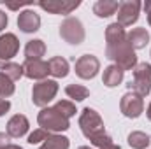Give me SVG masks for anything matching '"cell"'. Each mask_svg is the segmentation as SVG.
Wrapping results in <instances>:
<instances>
[{"label":"cell","instance_id":"4fadbf2b","mask_svg":"<svg viewBox=\"0 0 151 149\" xmlns=\"http://www.w3.org/2000/svg\"><path fill=\"white\" fill-rule=\"evenodd\" d=\"M28 126H30V123H28V119L23 114H14L7 121V135L9 137H14V139L23 137L28 132Z\"/></svg>","mask_w":151,"mask_h":149},{"label":"cell","instance_id":"83f0119b","mask_svg":"<svg viewBox=\"0 0 151 149\" xmlns=\"http://www.w3.org/2000/svg\"><path fill=\"white\" fill-rule=\"evenodd\" d=\"M51 133L49 132H46L44 128H37V130H34L30 135H28V144H39V142H44L47 137H49Z\"/></svg>","mask_w":151,"mask_h":149},{"label":"cell","instance_id":"5bb4252c","mask_svg":"<svg viewBox=\"0 0 151 149\" xmlns=\"http://www.w3.org/2000/svg\"><path fill=\"white\" fill-rule=\"evenodd\" d=\"M127 40H128V44H130V47L134 51L135 49H142L150 42V34H148L146 28H134L132 32L127 34Z\"/></svg>","mask_w":151,"mask_h":149},{"label":"cell","instance_id":"e575fe53","mask_svg":"<svg viewBox=\"0 0 151 149\" xmlns=\"http://www.w3.org/2000/svg\"><path fill=\"white\" fill-rule=\"evenodd\" d=\"M100 149H119V146H116V144H107V146H104V148H100Z\"/></svg>","mask_w":151,"mask_h":149},{"label":"cell","instance_id":"9a60e30c","mask_svg":"<svg viewBox=\"0 0 151 149\" xmlns=\"http://www.w3.org/2000/svg\"><path fill=\"white\" fill-rule=\"evenodd\" d=\"M118 9H119V2L116 0H97L93 4V12L99 18H109L118 12Z\"/></svg>","mask_w":151,"mask_h":149},{"label":"cell","instance_id":"d6a6232c","mask_svg":"<svg viewBox=\"0 0 151 149\" xmlns=\"http://www.w3.org/2000/svg\"><path fill=\"white\" fill-rule=\"evenodd\" d=\"M9 9H12V11H16V9H19V7H23V5H30V2H19V4H5Z\"/></svg>","mask_w":151,"mask_h":149},{"label":"cell","instance_id":"277c9868","mask_svg":"<svg viewBox=\"0 0 151 149\" xmlns=\"http://www.w3.org/2000/svg\"><path fill=\"white\" fill-rule=\"evenodd\" d=\"M58 93V82L56 81H40L37 84H34L32 90V102L37 107H46Z\"/></svg>","mask_w":151,"mask_h":149},{"label":"cell","instance_id":"603a6c76","mask_svg":"<svg viewBox=\"0 0 151 149\" xmlns=\"http://www.w3.org/2000/svg\"><path fill=\"white\" fill-rule=\"evenodd\" d=\"M65 93H67L69 98H72V100H76V102L86 100L88 95H90L88 88H84V86H81V84H69V86L65 88Z\"/></svg>","mask_w":151,"mask_h":149},{"label":"cell","instance_id":"7402d4cb","mask_svg":"<svg viewBox=\"0 0 151 149\" xmlns=\"http://www.w3.org/2000/svg\"><path fill=\"white\" fill-rule=\"evenodd\" d=\"M128 144L134 149H146L150 146V135L144 132H132L128 135Z\"/></svg>","mask_w":151,"mask_h":149},{"label":"cell","instance_id":"7a4b0ae2","mask_svg":"<svg viewBox=\"0 0 151 149\" xmlns=\"http://www.w3.org/2000/svg\"><path fill=\"white\" fill-rule=\"evenodd\" d=\"M39 125L46 130V132H65L70 128V123L65 116H62L55 107H44L37 116Z\"/></svg>","mask_w":151,"mask_h":149},{"label":"cell","instance_id":"f1b7e54d","mask_svg":"<svg viewBox=\"0 0 151 149\" xmlns=\"http://www.w3.org/2000/svg\"><path fill=\"white\" fill-rule=\"evenodd\" d=\"M91 144L100 149V148H104V146H107V144H113V139L107 133H100V135H97V137L91 139Z\"/></svg>","mask_w":151,"mask_h":149},{"label":"cell","instance_id":"f546056e","mask_svg":"<svg viewBox=\"0 0 151 149\" xmlns=\"http://www.w3.org/2000/svg\"><path fill=\"white\" fill-rule=\"evenodd\" d=\"M9 109H11V102L5 98H0V116H4Z\"/></svg>","mask_w":151,"mask_h":149},{"label":"cell","instance_id":"8992f818","mask_svg":"<svg viewBox=\"0 0 151 149\" xmlns=\"http://www.w3.org/2000/svg\"><path fill=\"white\" fill-rule=\"evenodd\" d=\"M141 7L142 4L137 2V0H127L123 4H119V9H118V25L121 27H132L137 19H139V12H141Z\"/></svg>","mask_w":151,"mask_h":149},{"label":"cell","instance_id":"4316f807","mask_svg":"<svg viewBox=\"0 0 151 149\" xmlns=\"http://www.w3.org/2000/svg\"><path fill=\"white\" fill-rule=\"evenodd\" d=\"M134 79H151V65L150 63H137L134 67Z\"/></svg>","mask_w":151,"mask_h":149},{"label":"cell","instance_id":"ac0fdd59","mask_svg":"<svg viewBox=\"0 0 151 149\" xmlns=\"http://www.w3.org/2000/svg\"><path fill=\"white\" fill-rule=\"evenodd\" d=\"M47 65H49V74L55 75V77H65V75L69 74V62L65 60V58H62V56H55V58H51L49 62H47Z\"/></svg>","mask_w":151,"mask_h":149},{"label":"cell","instance_id":"8d00e7d4","mask_svg":"<svg viewBox=\"0 0 151 149\" xmlns=\"http://www.w3.org/2000/svg\"><path fill=\"white\" fill-rule=\"evenodd\" d=\"M146 116H148V119L151 121V104L148 105V109H146Z\"/></svg>","mask_w":151,"mask_h":149},{"label":"cell","instance_id":"52a82bcc","mask_svg":"<svg viewBox=\"0 0 151 149\" xmlns=\"http://www.w3.org/2000/svg\"><path fill=\"white\" fill-rule=\"evenodd\" d=\"M119 109L123 112V116L130 117V119H135L139 117L142 112H144V102L139 95L128 91L121 97V102H119Z\"/></svg>","mask_w":151,"mask_h":149},{"label":"cell","instance_id":"3957f363","mask_svg":"<svg viewBox=\"0 0 151 149\" xmlns=\"http://www.w3.org/2000/svg\"><path fill=\"white\" fill-rule=\"evenodd\" d=\"M79 126H81V132L86 139H93L100 133H106L104 132V121L100 117V114L90 107L83 109L81 116H79Z\"/></svg>","mask_w":151,"mask_h":149},{"label":"cell","instance_id":"74e56055","mask_svg":"<svg viewBox=\"0 0 151 149\" xmlns=\"http://www.w3.org/2000/svg\"><path fill=\"white\" fill-rule=\"evenodd\" d=\"M77 149H91V148H88V146H81V148H77Z\"/></svg>","mask_w":151,"mask_h":149},{"label":"cell","instance_id":"5b68a950","mask_svg":"<svg viewBox=\"0 0 151 149\" xmlns=\"http://www.w3.org/2000/svg\"><path fill=\"white\" fill-rule=\"evenodd\" d=\"M60 37L69 44H81L84 40V27L77 18H65L60 25Z\"/></svg>","mask_w":151,"mask_h":149},{"label":"cell","instance_id":"484cf974","mask_svg":"<svg viewBox=\"0 0 151 149\" xmlns=\"http://www.w3.org/2000/svg\"><path fill=\"white\" fill-rule=\"evenodd\" d=\"M14 93V84L12 81L0 72V98H7Z\"/></svg>","mask_w":151,"mask_h":149},{"label":"cell","instance_id":"e0dca14e","mask_svg":"<svg viewBox=\"0 0 151 149\" xmlns=\"http://www.w3.org/2000/svg\"><path fill=\"white\" fill-rule=\"evenodd\" d=\"M46 53V44L40 39H34L28 40L25 46V56L27 60H40V56H44Z\"/></svg>","mask_w":151,"mask_h":149},{"label":"cell","instance_id":"6da1fadb","mask_svg":"<svg viewBox=\"0 0 151 149\" xmlns=\"http://www.w3.org/2000/svg\"><path fill=\"white\" fill-rule=\"evenodd\" d=\"M106 56H107L109 60H113L114 65H118L123 72H125V70H134V67L137 65L135 51L130 47L128 40L106 46Z\"/></svg>","mask_w":151,"mask_h":149},{"label":"cell","instance_id":"30bf717a","mask_svg":"<svg viewBox=\"0 0 151 149\" xmlns=\"http://www.w3.org/2000/svg\"><path fill=\"white\" fill-rule=\"evenodd\" d=\"M23 74L28 79L44 81L47 77V74H49V65H47V62H42V60H25Z\"/></svg>","mask_w":151,"mask_h":149},{"label":"cell","instance_id":"d4e9b609","mask_svg":"<svg viewBox=\"0 0 151 149\" xmlns=\"http://www.w3.org/2000/svg\"><path fill=\"white\" fill-rule=\"evenodd\" d=\"M55 109L60 112L62 116H65L67 119H70L76 114V105L72 102H69V100H60V102H56V104H55Z\"/></svg>","mask_w":151,"mask_h":149},{"label":"cell","instance_id":"836d02e7","mask_svg":"<svg viewBox=\"0 0 151 149\" xmlns=\"http://www.w3.org/2000/svg\"><path fill=\"white\" fill-rule=\"evenodd\" d=\"M144 11H146V14H148V23L151 25V0H148V2L144 4Z\"/></svg>","mask_w":151,"mask_h":149},{"label":"cell","instance_id":"2e32d148","mask_svg":"<svg viewBox=\"0 0 151 149\" xmlns=\"http://www.w3.org/2000/svg\"><path fill=\"white\" fill-rule=\"evenodd\" d=\"M123 70L118 67V65H109L104 69V75H102V82L107 86V88H114L118 86L121 81H123Z\"/></svg>","mask_w":151,"mask_h":149},{"label":"cell","instance_id":"cb8c5ba5","mask_svg":"<svg viewBox=\"0 0 151 149\" xmlns=\"http://www.w3.org/2000/svg\"><path fill=\"white\" fill-rule=\"evenodd\" d=\"M2 74L7 75L12 82L14 81H18L23 74V65H19V63H12V62H9V63H5L4 67H2Z\"/></svg>","mask_w":151,"mask_h":149},{"label":"cell","instance_id":"1f68e13d","mask_svg":"<svg viewBox=\"0 0 151 149\" xmlns=\"http://www.w3.org/2000/svg\"><path fill=\"white\" fill-rule=\"evenodd\" d=\"M7 21H9V19H7V14L0 11V32H2V30L7 27Z\"/></svg>","mask_w":151,"mask_h":149},{"label":"cell","instance_id":"f35d334b","mask_svg":"<svg viewBox=\"0 0 151 149\" xmlns=\"http://www.w3.org/2000/svg\"><path fill=\"white\" fill-rule=\"evenodd\" d=\"M4 65H5V63H4V62H2V60H0V69H2V67H4Z\"/></svg>","mask_w":151,"mask_h":149},{"label":"cell","instance_id":"ba28073f","mask_svg":"<svg viewBox=\"0 0 151 149\" xmlns=\"http://www.w3.org/2000/svg\"><path fill=\"white\" fill-rule=\"evenodd\" d=\"M100 70V62L93 54H83L76 62V74L81 79H93Z\"/></svg>","mask_w":151,"mask_h":149},{"label":"cell","instance_id":"4dcf8cb0","mask_svg":"<svg viewBox=\"0 0 151 149\" xmlns=\"http://www.w3.org/2000/svg\"><path fill=\"white\" fill-rule=\"evenodd\" d=\"M9 139H11V137H9L7 133H2V132H0V149H4L5 146H9Z\"/></svg>","mask_w":151,"mask_h":149},{"label":"cell","instance_id":"7c38bea8","mask_svg":"<svg viewBox=\"0 0 151 149\" xmlns=\"http://www.w3.org/2000/svg\"><path fill=\"white\" fill-rule=\"evenodd\" d=\"M18 27L25 34H34V32H37L39 27H40V16L35 11H32V9H25L18 16Z\"/></svg>","mask_w":151,"mask_h":149},{"label":"cell","instance_id":"ffe728a7","mask_svg":"<svg viewBox=\"0 0 151 149\" xmlns=\"http://www.w3.org/2000/svg\"><path fill=\"white\" fill-rule=\"evenodd\" d=\"M40 149H69V139L63 137V135L53 133V135H49V137L42 142Z\"/></svg>","mask_w":151,"mask_h":149},{"label":"cell","instance_id":"44dd1931","mask_svg":"<svg viewBox=\"0 0 151 149\" xmlns=\"http://www.w3.org/2000/svg\"><path fill=\"white\" fill-rule=\"evenodd\" d=\"M130 91L139 95L141 98L142 97H148L151 91V79H134L130 84H128Z\"/></svg>","mask_w":151,"mask_h":149},{"label":"cell","instance_id":"8fae6325","mask_svg":"<svg viewBox=\"0 0 151 149\" xmlns=\"http://www.w3.org/2000/svg\"><path fill=\"white\" fill-rule=\"evenodd\" d=\"M18 49H19V40L14 34L0 35V60L4 63H9V60L16 56Z\"/></svg>","mask_w":151,"mask_h":149},{"label":"cell","instance_id":"d6986e66","mask_svg":"<svg viewBox=\"0 0 151 149\" xmlns=\"http://www.w3.org/2000/svg\"><path fill=\"white\" fill-rule=\"evenodd\" d=\"M127 40V32L121 25L118 23H111L107 28H106V42L107 46L109 44H118V42H123Z\"/></svg>","mask_w":151,"mask_h":149},{"label":"cell","instance_id":"d590c367","mask_svg":"<svg viewBox=\"0 0 151 149\" xmlns=\"http://www.w3.org/2000/svg\"><path fill=\"white\" fill-rule=\"evenodd\" d=\"M4 149H23V148H19V146H16V144H9V146H5Z\"/></svg>","mask_w":151,"mask_h":149},{"label":"cell","instance_id":"9c48e42d","mask_svg":"<svg viewBox=\"0 0 151 149\" xmlns=\"http://www.w3.org/2000/svg\"><path fill=\"white\" fill-rule=\"evenodd\" d=\"M40 9L51 12V14H70L72 11H76L81 2L76 0V2H70V0H42L37 4Z\"/></svg>","mask_w":151,"mask_h":149}]
</instances>
